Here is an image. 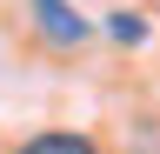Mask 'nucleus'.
<instances>
[{"label":"nucleus","instance_id":"nucleus-2","mask_svg":"<svg viewBox=\"0 0 160 154\" xmlns=\"http://www.w3.org/2000/svg\"><path fill=\"white\" fill-rule=\"evenodd\" d=\"M20 154H100V147L87 141V134H33Z\"/></svg>","mask_w":160,"mask_h":154},{"label":"nucleus","instance_id":"nucleus-1","mask_svg":"<svg viewBox=\"0 0 160 154\" xmlns=\"http://www.w3.org/2000/svg\"><path fill=\"white\" fill-rule=\"evenodd\" d=\"M33 20H40V34H47L53 47H80L87 40V20H80L67 0H33Z\"/></svg>","mask_w":160,"mask_h":154},{"label":"nucleus","instance_id":"nucleus-3","mask_svg":"<svg viewBox=\"0 0 160 154\" xmlns=\"http://www.w3.org/2000/svg\"><path fill=\"white\" fill-rule=\"evenodd\" d=\"M107 34H113V40H147V20H140V13H113V20H107Z\"/></svg>","mask_w":160,"mask_h":154}]
</instances>
